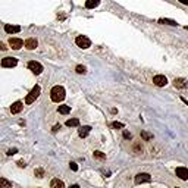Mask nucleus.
Returning a JSON list of instances; mask_svg holds the SVG:
<instances>
[{
  "label": "nucleus",
  "instance_id": "2eb2a0df",
  "mask_svg": "<svg viewBox=\"0 0 188 188\" xmlns=\"http://www.w3.org/2000/svg\"><path fill=\"white\" fill-rule=\"evenodd\" d=\"M50 187L52 188H65V184H63V181L55 178V179H52V182H50Z\"/></svg>",
  "mask_w": 188,
  "mask_h": 188
},
{
  "label": "nucleus",
  "instance_id": "c85d7f7f",
  "mask_svg": "<svg viewBox=\"0 0 188 188\" xmlns=\"http://www.w3.org/2000/svg\"><path fill=\"white\" fill-rule=\"evenodd\" d=\"M18 166H19V168H25L27 165H25V162H22V160H19V162H18Z\"/></svg>",
  "mask_w": 188,
  "mask_h": 188
},
{
  "label": "nucleus",
  "instance_id": "bb28decb",
  "mask_svg": "<svg viewBox=\"0 0 188 188\" xmlns=\"http://www.w3.org/2000/svg\"><path fill=\"white\" fill-rule=\"evenodd\" d=\"M16 152H18V148H10V150H7V156H12Z\"/></svg>",
  "mask_w": 188,
  "mask_h": 188
},
{
  "label": "nucleus",
  "instance_id": "39448f33",
  "mask_svg": "<svg viewBox=\"0 0 188 188\" xmlns=\"http://www.w3.org/2000/svg\"><path fill=\"white\" fill-rule=\"evenodd\" d=\"M18 65V59L16 57H3L2 59V66L3 68H13Z\"/></svg>",
  "mask_w": 188,
  "mask_h": 188
},
{
  "label": "nucleus",
  "instance_id": "a878e982",
  "mask_svg": "<svg viewBox=\"0 0 188 188\" xmlns=\"http://www.w3.org/2000/svg\"><path fill=\"white\" fill-rule=\"evenodd\" d=\"M69 166H71V169H72V170H78V166H77V163H75V162H71V163H69Z\"/></svg>",
  "mask_w": 188,
  "mask_h": 188
},
{
  "label": "nucleus",
  "instance_id": "4468645a",
  "mask_svg": "<svg viewBox=\"0 0 188 188\" xmlns=\"http://www.w3.org/2000/svg\"><path fill=\"white\" fill-rule=\"evenodd\" d=\"M90 131H91V127H88V125H85V127H81L78 129V135L81 137V138H85L88 134H90Z\"/></svg>",
  "mask_w": 188,
  "mask_h": 188
},
{
  "label": "nucleus",
  "instance_id": "20e7f679",
  "mask_svg": "<svg viewBox=\"0 0 188 188\" xmlns=\"http://www.w3.org/2000/svg\"><path fill=\"white\" fill-rule=\"evenodd\" d=\"M28 68H30L31 72L36 73V75H40V73L43 72V65L41 63H38V62H36V61H31L30 63H28Z\"/></svg>",
  "mask_w": 188,
  "mask_h": 188
},
{
  "label": "nucleus",
  "instance_id": "b1692460",
  "mask_svg": "<svg viewBox=\"0 0 188 188\" xmlns=\"http://www.w3.org/2000/svg\"><path fill=\"white\" fill-rule=\"evenodd\" d=\"M112 127L115 128V129H122L125 125H123V123H121V122H113V123H112Z\"/></svg>",
  "mask_w": 188,
  "mask_h": 188
},
{
  "label": "nucleus",
  "instance_id": "423d86ee",
  "mask_svg": "<svg viewBox=\"0 0 188 188\" xmlns=\"http://www.w3.org/2000/svg\"><path fill=\"white\" fill-rule=\"evenodd\" d=\"M176 176L182 179V181H187L188 179V169L187 168H184V166H179V168H176Z\"/></svg>",
  "mask_w": 188,
  "mask_h": 188
},
{
  "label": "nucleus",
  "instance_id": "0eeeda50",
  "mask_svg": "<svg viewBox=\"0 0 188 188\" xmlns=\"http://www.w3.org/2000/svg\"><path fill=\"white\" fill-rule=\"evenodd\" d=\"M150 181H152V176L148 173H144V172L135 176V184H144V182H150Z\"/></svg>",
  "mask_w": 188,
  "mask_h": 188
},
{
  "label": "nucleus",
  "instance_id": "f257e3e1",
  "mask_svg": "<svg viewBox=\"0 0 188 188\" xmlns=\"http://www.w3.org/2000/svg\"><path fill=\"white\" fill-rule=\"evenodd\" d=\"M65 88L62 87V85H55L52 90H50V98L53 100V102H56V103H59V102H62L63 98H65Z\"/></svg>",
  "mask_w": 188,
  "mask_h": 188
},
{
  "label": "nucleus",
  "instance_id": "412c9836",
  "mask_svg": "<svg viewBox=\"0 0 188 188\" xmlns=\"http://www.w3.org/2000/svg\"><path fill=\"white\" fill-rule=\"evenodd\" d=\"M141 137H143V140H146V141H150V140L153 138V135L148 134L147 131H141Z\"/></svg>",
  "mask_w": 188,
  "mask_h": 188
},
{
  "label": "nucleus",
  "instance_id": "6ab92c4d",
  "mask_svg": "<svg viewBox=\"0 0 188 188\" xmlns=\"http://www.w3.org/2000/svg\"><path fill=\"white\" fill-rule=\"evenodd\" d=\"M10 187H12V182L10 181H7L5 178L0 179V188H10Z\"/></svg>",
  "mask_w": 188,
  "mask_h": 188
},
{
  "label": "nucleus",
  "instance_id": "dca6fc26",
  "mask_svg": "<svg viewBox=\"0 0 188 188\" xmlns=\"http://www.w3.org/2000/svg\"><path fill=\"white\" fill-rule=\"evenodd\" d=\"M100 5V0H87L85 2V7L87 9H94V7H97Z\"/></svg>",
  "mask_w": 188,
  "mask_h": 188
},
{
  "label": "nucleus",
  "instance_id": "f03ea898",
  "mask_svg": "<svg viewBox=\"0 0 188 188\" xmlns=\"http://www.w3.org/2000/svg\"><path fill=\"white\" fill-rule=\"evenodd\" d=\"M40 91H41L40 85H34V87H32V90H31L30 93H28V96L25 97V104L34 103L37 98H38V96H40Z\"/></svg>",
  "mask_w": 188,
  "mask_h": 188
},
{
  "label": "nucleus",
  "instance_id": "4be33fe9",
  "mask_svg": "<svg viewBox=\"0 0 188 188\" xmlns=\"http://www.w3.org/2000/svg\"><path fill=\"white\" fill-rule=\"evenodd\" d=\"M85 72H87V68L85 66H82V65H78V66H77V73H82V75H84Z\"/></svg>",
  "mask_w": 188,
  "mask_h": 188
},
{
  "label": "nucleus",
  "instance_id": "7c9ffc66",
  "mask_svg": "<svg viewBox=\"0 0 188 188\" xmlns=\"http://www.w3.org/2000/svg\"><path fill=\"white\" fill-rule=\"evenodd\" d=\"M59 129H61V125H55V127H53V132L59 131Z\"/></svg>",
  "mask_w": 188,
  "mask_h": 188
},
{
  "label": "nucleus",
  "instance_id": "6e6552de",
  "mask_svg": "<svg viewBox=\"0 0 188 188\" xmlns=\"http://www.w3.org/2000/svg\"><path fill=\"white\" fill-rule=\"evenodd\" d=\"M153 84L157 85V87H165V85L168 84V79H166L165 75H156L153 78Z\"/></svg>",
  "mask_w": 188,
  "mask_h": 188
},
{
  "label": "nucleus",
  "instance_id": "cd10ccee",
  "mask_svg": "<svg viewBox=\"0 0 188 188\" xmlns=\"http://www.w3.org/2000/svg\"><path fill=\"white\" fill-rule=\"evenodd\" d=\"M123 138H127V140H131V134L128 132V131H123Z\"/></svg>",
  "mask_w": 188,
  "mask_h": 188
},
{
  "label": "nucleus",
  "instance_id": "5701e85b",
  "mask_svg": "<svg viewBox=\"0 0 188 188\" xmlns=\"http://www.w3.org/2000/svg\"><path fill=\"white\" fill-rule=\"evenodd\" d=\"M94 157H97V159H102V160H104V159H106V154H103L102 152H94Z\"/></svg>",
  "mask_w": 188,
  "mask_h": 188
},
{
  "label": "nucleus",
  "instance_id": "1a4fd4ad",
  "mask_svg": "<svg viewBox=\"0 0 188 188\" xmlns=\"http://www.w3.org/2000/svg\"><path fill=\"white\" fill-rule=\"evenodd\" d=\"M9 46H10L13 50H19L24 46V41H22L21 38H9Z\"/></svg>",
  "mask_w": 188,
  "mask_h": 188
},
{
  "label": "nucleus",
  "instance_id": "9d476101",
  "mask_svg": "<svg viewBox=\"0 0 188 188\" xmlns=\"http://www.w3.org/2000/svg\"><path fill=\"white\" fill-rule=\"evenodd\" d=\"M173 85H175L176 88H179V90H184V88H187V79H184V78H175L173 79Z\"/></svg>",
  "mask_w": 188,
  "mask_h": 188
},
{
  "label": "nucleus",
  "instance_id": "393cba45",
  "mask_svg": "<svg viewBox=\"0 0 188 188\" xmlns=\"http://www.w3.org/2000/svg\"><path fill=\"white\" fill-rule=\"evenodd\" d=\"M34 173H36L38 178H43V175H44V170H43V169H36V172H34Z\"/></svg>",
  "mask_w": 188,
  "mask_h": 188
},
{
  "label": "nucleus",
  "instance_id": "7ed1b4c3",
  "mask_svg": "<svg viewBox=\"0 0 188 188\" xmlns=\"http://www.w3.org/2000/svg\"><path fill=\"white\" fill-rule=\"evenodd\" d=\"M75 43H77V46L81 47V49H88L91 46V40L85 36H78L75 38Z\"/></svg>",
  "mask_w": 188,
  "mask_h": 188
},
{
  "label": "nucleus",
  "instance_id": "c756f323",
  "mask_svg": "<svg viewBox=\"0 0 188 188\" xmlns=\"http://www.w3.org/2000/svg\"><path fill=\"white\" fill-rule=\"evenodd\" d=\"M0 50H2V52H5V50H7V47L5 46V44H3V43H0Z\"/></svg>",
  "mask_w": 188,
  "mask_h": 188
},
{
  "label": "nucleus",
  "instance_id": "aec40b11",
  "mask_svg": "<svg viewBox=\"0 0 188 188\" xmlns=\"http://www.w3.org/2000/svg\"><path fill=\"white\" fill-rule=\"evenodd\" d=\"M79 121L78 119H68L66 121V127H78Z\"/></svg>",
  "mask_w": 188,
  "mask_h": 188
},
{
  "label": "nucleus",
  "instance_id": "ddd939ff",
  "mask_svg": "<svg viewBox=\"0 0 188 188\" xmlns=\"http://www.w3.org/2000/svg\"><path fill=\"white\" fill-rule=\"evenodd\" d=\"M22 107H24L22 102H15V103L10 106V112H12V115H16V113H19V112L22 110Z\"/></svg>",
  "mask_w": 188,
  "mask_h": 188
},
{
  "label": "nucleus",
  "instance_id": "a211bd4d",
  "mask_svg": "<svg viewBox=\"0 0 188 188\" xmlns=\"http://www.w3.org/2000/svg\"><path fill=\"white\" fill-rule=\"evenodd\" d=\"M57 110H59V113H62V115H68V113L71 112V106L62 104V106H59V107H57Z\"/></svg>",
  "mask_w": 188,
  "mask_h": 188
},
{
  "label": "nucleus",
  "instance_id": "2f4dec72",
  "mask_svg": "<svg viewBox=\"0 0 188 188\" xmlns=\"http://www.w3.org/2000/svg\"><path fill=\"white\" fill-rule=\"evenodd\" d=\"M179 2H181L182 5H188V0H179Z\"/></svg>",
  "mask_w": 188,
  "mask_h": 188
},
{
  "label": "nucleus",
  "instance_id": "f3484780",
  "mask_svg": "<svg viewBox=\"0 0 188 188\" xmlns=\"http://www.w3.org/2000/svg\"><path fill=\"white\" fill-rule=\"evenodd\" d=\"M159 24H163V25H172V27H176V21H173V19H163L160 18L159 19Z\"/></svg>",
  "mask_w": 188,
  "mask_h": 188
},
{
  "label": "nucleus",
  "instance_id": "f8f14e48",
  "mask_svg": "<svg viewBox=\"0 0 188 188\" xmlns=\"http://www.w3.org/2000/svg\"><path fill=\"white\" fill-rule=\"evenodd\" d=\"M24 46H25V47H27L28 50H34V49H37L38 43H37L36 38H28V40H25Z\"/></svg>",
  "mask_w": 188,
  "mask_h": 188
},
{
  "label": "nucleus",
  "instance_id": "9b49d317",
  "mask_svg": "<svg viewBox=\"0 0 188 188\" xmlns=\"http://www.w3.org/2000/svg\"><path fill=\"white\" fill-rule=\"evenodd\" d=\"M5 31L7 34H16L21 31V27L19 25H10V24H6L5 25Z\"/></svg>",
  "mask_w": 188,
  "mask_h": 188
}]
</instances>
